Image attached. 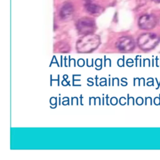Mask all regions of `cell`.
Here are the masks:
<instances>
[{
	"instance_id": "cell-9",
	"label": "cell",
	"mask_w": 160,
	"mask_h": 160,
	"mask_svg": "<svg viewBox=\"0 0 160 160\" xmlns=\"http://www.w3.org/2000/svg\"><path fill=\"white\" fill-rule=\"evenodd\" d=\"M156 2H160V0H152Z\"/></svg>"
},
{
	"instance_id": "cell-1",
	"label": "cell",
	"mask_w": 160,
	"mask_h": 160,
	"mask_svg": "<svg viewBox=\"0 0 160 160\" xmlns=\"http://www.w3.org/2000/svg\"><path fill=\"white\" fill-rule=\"evenodd\" d=\"M100 43L98 35L88 34L83 35L76 42V49L80 52H89L96 49Z\"/></svg>"
},
{
	"instance_id": "cell-4",
	"label": "cell",
	"mask_w": 160,
	"mask_h": 160,
	"mask_svg": "<svg viewBox=\"0 0 160 160\" xmlns=\"http://www.w3.org/2000/svg\"><path fill=\"white\" fill-rule=\"evenodd\" d=\"M116 48L121 52H129L135 48V42L130 37L122 36L119 38L116 42Z\"/></svg>"
},
{
	"instance_id": "cell-2",
	"label": "cell",
	"mask_w": 160,
	"mask_h": 160,
	"mask_svg": "<svg viewBox=\"0 0 160 160\" xmlns=\"http://www.w3.org/2000/svg\"><path fill=\"white\" fill-rule=\"evenodd\" d=\"M159 38L154 33H144L138 39V44L142 50H150L153 49L159 42Z\"/></svg>"
},
{
	"instance_id": "cell-6",
	"label": "cell",
	"mask_w": 160,
	"mask_h": 160,
	"mask_svg": "<svg viewBox=\"0 0 160 160\" xmlns=\"http://www.w3.org/2000/svg\"><path fill=\"white\" fill-rule=\"evenodd\" d=\"M74 8L70 2L64 4L59 11V18L61 20L66 21L71 20L73 16Z\"/></svg>"
},
{
	"instance_id": "cell-7",
	"label": "cell",
	"mask_w": 160,
	"mask_h": 160,
	"mask_svg": "<svg viewBox=\"0 0 160 160\" xmlns=\"http://www.w3.org/2000/svg\"><path fill=\"white\" fill-rule=\"evenodd\" d=\"M84 7L86 12L90 15L94 16H99L103 12L104 10V8H102V6L98 4H92L91 2H86Z\"/></svg>"
},
{
	"instance_id": "cell-5",
	"label": "cell",
	"mask_w": 160,
	"mask_h": 160,
	"mask_svg": "<svg viewBox=\"0 0 160 160\" xmlns=\"http://www.w3.org/2000/svg\"><path fill=\"white\" fill-rule=\"evenodd\" d=\"M156 18L152 14L141 16L138 20V25L142 29L149 30L152 29L156 24Z\"/></svg>"
},
{
	"instance_id": "cell-3",
	"label": "cell",
	"mask_w": 160,
	"mask_h": 160,
	"mask_svg": "<svg viewBox=\"0 0 160 160\" xmlns=\"http://www.w3.org/2000/svg\"><path fill=\"white\" fill-rule=\"evenodd\" d=\"M76 28L81 34H92L96 29V23L92 18L83 17L77 21Z\"/></svg>"
},
{
	"instance_id": "cell-8",
	"label": "cell",
	"mask_w": 160,
	"mask_h": 160,
	"mask_svg": "<svg viewBox=\"0 0 160 160\" xmlns=\"http://www.w3.org/2000/svg\"><path fill=\"white\" fill-rule=\"evenodd\" d=\"M85 1H86V2H91L94 0H85Z\"/></svg>"
}]
</instances>
